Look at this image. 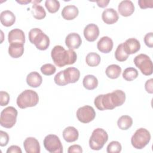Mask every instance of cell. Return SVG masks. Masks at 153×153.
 Returning a JSON list of instances; mask_svg holds the SVG:
<instances>
[{"instance_id": "cell-42", "label": "cell", "mask_w": 153, "mask_h": 153, "mask_svg": "<svg viewBox=\"0 0 153 153\" xmlns=\"http://www.w3.org/2000/svg\"><path fill=\"white\" fill-rule=\"evenodd\" d=\"M20 148L17 145H11L7 150V153H22Z\"/></svg>"}, {"instance_id": "cell-31", "label": "cell", "mask_w": 153, "mask_h": 153, "mask_svg": "<svg viewBox=\"0 0 153 153\" xmlns=\"http://www.w3.org/2000/svg\"><path fill=\"white\" fill-rule=\"evenodd\" d=\"M128 56L129 55L127 54L124 50L123 44L121 43L119 44L115 51V57L116 60L119 62H124L128 59Z\"/></svg>"}, {"instance_id": "cell-14", "label": "cell", "mask_w": 153, "mask_h": 153, "mask_svg": "<svg viewBox=\"0 0 153 153\" xmlns=\"http://www.w3.org/2000/svg\"><path fill=\"white\" fill-rule=\"evenodd\" d=\"M123 44L124 51L128 55L137 53L140 48V44L139 41L134 38L127 39Z\"/></svg>"}, {"instance_id": "cell-37", "label": "cell", "mask_w": 153, "mask_h": 153, "mask_svg": "<svg viewBox=\"0 0 153 153\" xmlns=\"http://www.w3.org/2000/svg\"><path fill=\"white\" fill-rule=\"evenodd\" d=\"M9 142V136L8 133L2 130L0 131V146H5Z\"/></svg>"}, {"instance_id": "cell-33", "label": "cell", "mask_w": 153, "mask_h": 153, "mask_svg": "<svg viewBox=\"0 0 153 153\" xmlns=\"http://www.w3.org/2000/svg\"><path fill=\"white\" fill-rule=\"evenodd\" d=\"M122 146L118 141H112L107 146L106 151L108 153H119L121 151Z\"/></svg>"}, {"instance_id": "cell-30", "label": "cell", "mask_w": 153, "mask_h": 153, "mask_svg": "<svg viewBox=\"0 0 153 153\" xmlns=\"http://www.w3.org/2000/svg\"><path fill=\"white\" fill-rule=\"evenodd\" d=\"M137 70L133 67H128L124 69L123 72V78L127 81H131L138 76Z\"/></svg>"}, {"instance_id": "cell-3", "label": "cell", "mask_w": 153, "mask_h": 153, "mask_svg": "<svg viewBox=\"0 0 153 153\" xmlns=\"http://www.w3.org/2000/svg\"><path fill=\"white\" fill-rule=\"evenodd\" d=\"M29 39L39 50H45L50 45L49 37L39 28H33L28 34Z\"/></svg>"}, {"instance_id": "cell-8", "label": "cell", "mask_w": 153, "mask_h": 153, "mask_svg": "<svg viewBox=\"0 0 153 153\" xmlns=\"http://www.w3.org/2000/svg\"><path fill=\"white\" fill-rule=\"evenodd\" d=\"M134 63L143 75L148 76L152 74V62L148 55L145 54H140L136 56L134 59Z\"/></svg>"}, {"instance_id": "cell-29", "label": "cell", "mask_w": 153, "mask_h": 153, "mask_svg": "<svg viewBox=\"0 0 153 153\" xmlns=\"http://www.w3.org/2000/svg\"><path fill=\"white\" fill-rule=\"evenodd\" d=\"M101 60L100 56L96 53H89L85 57L86 63L91 67L97 66L99 65Z\"/></svg>"}, {"instance_id": "cell-22", "label": "cell", "mask_w": 153, "mask_h": 153, "mask_svg": "<svg viewBox=\"0 0 153 153\" xmlns=\"http://www.w3.org/2000/svg\"><path fill=\"white\" fill-rule=\"evenodd\" d=\"M0 20L3 26L10 27L15 23L16 16L12 11L10 10H5L1 13Z\"/></svg>"}, {"instance_id": "cell-27", "label": "cell", "mask_w": 153, "mask_h": 153, "mask_svg": "<svg viewBox=\"0 0 153 153\" xmlns=\"http://www.w3.org/2000/svg\"><path fill=\"white\" fill-rule=\"evenodd\" d=\"M121 67L119 65L115 64L109 65L105 70L106 76L111 79H116L118 78L121 74Z\"/></svg>"}, {"instance_id": "cell-9", "label": "cell", "mask_w": 153, "mask_h": 153, "mask_svg": "<svg viewBox=\"0 0 153 153\" xmlns=\"http://www.w3.org/2000/svg\"><path fill=\"white\" fill-rule=\"evenodd\" d=\"M44 146L50 153H62L63 146L59 137L56 134H48L43 140Z\"/></svg>"}, {"instance_id": "cell-11", "label": "cell", "mask_w": 153, "mask_h": 153, "mask_svg": "<svg viewBox=\"0 0 153 153\" xmlns=\"http://www.w3.org/2000/svg\"><path fill=\"white\" fill-rule=\"evenodd\" d=\"M99 27L94 23L87 25L84 29V36L85 39L89 42H93L99 35Z\"/></svg>"}, {"instance_id": "cell-24", "label": "cell", "mask_w": 153, "mask_h": 153, "mask_svg": "<svg viewBox=\"0 0 153 153\" xmlns=\"http://www.w3.org/2000/svg\"><path fill=\"white\" fill-rule=\"evenodd\" d=\"M42 82L41 75L37 72L33 71L29 73L26 76L27 85L33 88H36L41 85Z\"/></svg>"}, {"instance_id": "cell-6", "label": "cell", "mask_w": 153, "mask_h": 153, "mask_svg": "<svg viewBox=\"0 0 153 153\" xmlns=\"http://www.w3.org/2000/svg\"><path fill=\"white\" fill-rule=\"evenodd\" d=\"M150 132L145 128H140L134 132L131 138L132 146L137 149H142L145 147L151 140Z\"/></svg>"}, {"instance_id": "cell-34", "label": "cell", "mask_w": 153, "mask_h": 153, "mask_svg": "<svg viewBox=\"0 0 153 153\" xmlns=\"http://www.w3.org/2000/svg\"><path fill=\"white\" fill-rule=\"evenodd\" d=\"M56 71V68L55 66L51 63H46L43 65L41 67V72L45 75H51L55 73Z\"/></svg>"}, {"instance_id": "cell-44", "label": "cell", "mask_w": 153, "mask_h": 153, "mask_svg": "<svg viewBox=\"0 0 153 153\" xmlns=\"http://www.w3.org/2000/svg\"><path fill=\"white\" fill-rule=\"evenodd\" d=\"M17 2L19 4H26L31 2L32 1H17Z\"/></svg>"}, {"instance_id": "cell-43", "label": "cell", "mask_w": 153, "mask_h": 153, "mask_svg": "<svg viewBox=\"0 0 153 153\" xmlns=\"http://www.w3.org/2000/svg\"><path fill=\"white\" fill-rule=\"evenodd\" d=\"M98 7L100 8H105L108 6L109 1V0H99V1H96Z\"/></svg>"}, {"instance_id": "cell-26", "label": "cell", "mask_w": 153, "mask_h": 153, "mask_svg": "<svg viewBox=\"0 0 153 153\" xmlns=\"http://www.w3.org/2000/svg\"><path fill=\"white\" fill-rule=\"evenodd\" d=\"M82 84L84 87L87 90H92L97 87L98 80L97 78L93 75H87L83 78Z\"/></svg>"}, {"instance_id": "cell-4", "label": "cell", "mask_w": 153, "mask_h": 153, "mask_svg": "<svg viewBox=\"0 0 153 153\" xmlns=\"http://www.w3.org/2000/svg\"><path fill=\"white\" fill-rule=\"evenodd\" d=\"M39 102V96L37 93L32 90H25L17 97L16 103L21 109L35 106Z\"/></svg>"}, {"instance_id": "cell-23", "label": "cell", "mask_w": 153, "mask_h": 153, "mask_svg": "<svg viewBox=\"0 0 153 153\" xmlns=\"http://www.w3.org/2000/svg\"><path fill=\"white\" fill-rule=\"evenodd\" d=\"M24 53V44L19 42L10 44L8 47V54L13 58H19Z\"/></svg>"}, {"instance_id": "cell-25", "label": "cell", "mask_w": 153, "mask_h": 153, "mask_svg": "<svg viewBox=\"0 0 153 153\" xmlns=\"http://www.w3.org/2000/svg\"><path fill=\"white\" fill-rule=\"evenodd\" d=\"M33 5L32 7L31 12L34 18L37 20H42L46 16V12L44 8L39 4L41 1H32Z\"/></svg>"}, {"instance_id": "cell-40", "label": "cell", "mask_w": 153, "mask_h": 153, "mask_svg": "<svg viewBox=\"0 0 153 153\" xmlns=\"http://www.w3.org/2000/svg\"><path fill=\"white\" fill-rule=\"evenodd\" d=\"M145 88L146 91L150 94L153 93V79L151 78L147 80L145 84Z\"/></svg>"}, {"instance_id": "cell-38", "label": "cell", "mask_w": 153, "mask_h": 153, "mask_svg": "<svg viewBox=\"0 0 153 153\" xmlns=\"http://www.w3.org/2000/svg\"><path fill=\"white\" fill-rule=\"evenodd\" d=\"M138 4L140 8L146 9L148 8L153 7V1L152 0H139Z\"/></svg>"}, {"instance_id": "cell-20", "label": "cell", "mask_w": 153, "mask_h": 153, "mask_svg": "<svg viewBox=\"0 0 153 153\" xmlns=\"http://www.w3.org/2000/svg\"><path fill=\"white\" fill-rule=\"evenodd\" d=\"M79 13L78 8L74 5H68L65 6L62 11V16L66 20H74Z\"/></svg>"}, {"instance_id": "cell-16", "label": "cell", "mask_w": 153, "mask_h": 153, "mask_svg": "<svg viewBox=\"0 0 153 153\" xmlns=\"http://www.w3.org/2000/svg\"><path fill=\"white\" fill-rule=\"evenodd\" d=\"M118 10L120 14L122 16L128 17L134 11V6L132 1L124 0L120 2L118 4Z\"/></svg>"}, {"instance_id": "cell-5", "label": "cell", "mask_w": 153, "mask_h": 153, "mask_svg": "<svg viewBox=\"0 0 153 153\" xmlns=\"http://www.w3.org/2000/svg\"><path fill=\"white\" fill-rule=\"evenodd\" d=\"M108 140L107 132L102 128L94 129L89 139L90 148L95 151L101 149Z\"/></svg>"}, {"instance_id": "cell-41", "label": "cell", "mask_w": 153, "mask_h": 153, "mask_svg": "<svg viewBox=\"0 0 153 153\" xmlns=\"http://www.w3.org/2000/svg\"><path fill=\"white\" fill-rule=\"evenodd\" d=\"M68 153H72V152H82V148L80 145H73L70 146L68 148Z\"/></svg>"}, {"instance_id": "cell-13", "label": "cell", "mask_w": 153, "mask_h": 153, "mask_svg": "<svg viewBox=\"0 0 153 153\" xmlns=\"http://www.w3.org/2000/svg\"><path fill=\"white\" fill-rule=\"evenodd\" d=\"M81 38L77 33H71L66 36L65 39V44L70 50L78 48L81 45Z\"/></svg>"}, {"instance_id": "cell-21", "label": "cell", "mask_w": 153, "mask_h": 153, "mask_svg": "<svg viewBox=\"0 0 153 153\" xmlns=\"http://www.w3.org/2000/svg\"><path fill=\"white\" fill-rule=\"evenodd\" d=\"M79 133L76 128L72 126L67 127L63 131V137L67 142H73L78 139Z\"/></svg>"}, {"instance_id": "cell-18", "label": "cell", "mask_w": 153, "mask_h": 153, "mask_svg": "<svg viewBox=\"0 0 153 153\" xmlns=\"http://www.w3.org/2000/svg\"><path fill=\"white\" fill-rule=\"evenodd\" d=\"M102 19L106 24L112 25L118 21L119 16L117 11L114 8H107L103 11Z\"/></svg>"}, {"instance_id": "cell-39", "label": "cell", "mask_w": 153, "mask_h": 153, "mask_svg": "<svg viewBox=\"0 0 153 153\" xmlns=\"http://www.w3.org/2000/svg\"><path fill=\"white\" fill-rule=\"evenodd\" d=\"M144 42L146 46L149 48L153 47V33L149 32L146 33L144 36Z\"/></svg>"}, {"instance_id": "cell-35", "label": "cell", "mask_w": 153, "mask_h": 153, "mask_svg": "<svg viewBox=\"0 0 153 153\" xmlns=\"http://www.w3.org/2000/svg\"><path fill=\"white\" fill-rule=\"evenodd\" d=\"M54 82L59 85V86H63L67 85V82L65 81L64 75H63V71H60L57 74H56L54 78Z\"/></svg>"}, {"instance_id": "cell-36", "label": "cell", "mask_w": 153, "mask_h": 153, "mask_svg": "<svg viewBox=\"0 0 153 153\" xmlns=\"http://www.w3.org/2000/svg\"><path fill=\"white\" fill-rule=\"evenodd\" d=\"M10 101V95L5 91H0V105L1 106H6Z\"/></svg>"}, {"instance_id": "cell-17", "label": "cell", "mask_w": 153, "mask_h": 153, "mask_svg": "<svg viewBox=\"0 0 153 153\" xmlns=\"http://www.w3.org/2000/svg\"><path fill=\"white\" fill-rule=\"evenodd\" d=\"M113 41L109 36H105L102 37L97 44V47L99 51L103 53L111 52L113 48Z\"/></svg>"}, {"instance_id": "cell-12", "label": "cell", "mask_w": 153, "mask_h": 153, "mask_svg": "<svg viewBox=\"0 0 153 153\" xmlns=\"http://www.w3.org/2000/svg\"><path fill=\"white\" fill-rule=\"evenodd\" d=\"M23 147L27 153H39L41 148L38 140L33 137H28L23 142Z\"/></svg>"}, {"instance_id": "cell-19", "label": "cell", "mask_w": 153, "mask_h": 153, "mask_svg": "<svg viewBox=\"0 0 153 153\" xmlns=\"http://www.w3.org/2000/svg\"><path fill=\"white\" fill-rule=\"evenodd\" d=\"M8 41L10 44L19 42L24 44L25 42V33L20 29H14L9 32L8 35Z\"/></svg>"}, {"instance_id": "cell-28", "label": "cell", "mask_w": 153, "mask_h": 153, "mask_svg": "<svg viewBox=\"0 0 153 153\" xmlns=\"http://www.w3.org/2000/svg\"><path fill=\"white\" fill-rule=\"evenodd\" d=\"M132 124L133 120L131 117L127 115L121 116L117 121L118 127L122 130H128L131 127Z\"/></svg>"}, {"instance_id": "cell-15", "label": "cell", "mask_w": 153, "mask_h": 153, "mask_svg": "<svg viewBox=\"0 0 153 153\" xmlns=\"http://www.w3.org/2000/svg\"><path fill=\"white\" fill-rule=\"evenodd\" d=\"M63 75L67 84L76 82L80 77L79 71L74 67H69L63 70Z\"/></svg>"}, {"instance_id": "cell-2", "label": "cell", "mask_w": 153, "mask_h": 153, "mask_svg": "<svg viewBox=\"0 0 153 153\" xmlns=\"http://www.w3.org/2000/svg\"><path fill=\"white\" fill-rule=\"evenodd\" d=\"M51 56L54 63L59 68L72 65L77 59V55L73 50H66L61 45L54 46L51 51Z\"/></svg>"}, {"instance_id": "cell-7", "label": "cell", "mask_w": 153, "mask_h": 153, "mask_svg": "<svg viewBox=\"0 0 153 153\" xmlns=\"http://www.w3.org/2000/svg\"><path fill=\"white\" fill-rule=\"evenodd\" d=\"M18 112L13 106H8L4 109L0 115V124L3 127L12 128L17 121Z\"/></svg>"}, {"instance_id": "cell-10", "label": "cell", "mask_w": 153, "mask_h": 153, "mask_svg": "<svg viewBox=\"0 0 153 153\" xmlns=\"http://www.w3.org/2000/svg\"><path fill=\"white\" fill-rule=\"evenodd\" d=\"M76 114L78 121L85 124L91 122L96 117L94 108L89 105H85L79 108Z\"/></svg>"}, {"instance_id": "cell-1", "label": "cell", "mask_w": 153, "mask_h": 153, "mask_svg": "<svg viewBox=\"0 0 153 153\" xmlns=\"http://www.w3.org/2000/svg\"><path fill=\"white\" fill-rule=\"evenodd\" d=\"M126 100V93L121 90H116L105 94H99L94 100L95 106L100 111L112 110L121 106Z\"/></svg>"}, {"instance_id": "cell-32", "label": "cell", "mask_w": 153, "mask_h": 153, "mask_svg": "<svg viewBox=\"0 0 153 153\" xmlns=\"http://www.w3.org/2000/svg\"><path fill=\"white\" fill-rule=\"evenodd\" d=\"M45 6L50 13H56L60 8V2L56 0H46Z\"/></svg>"}]
</instances>
